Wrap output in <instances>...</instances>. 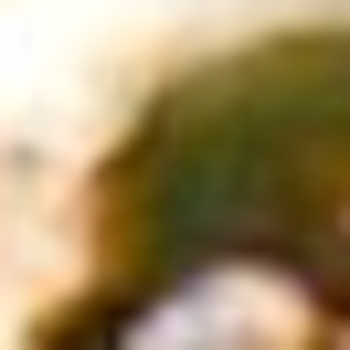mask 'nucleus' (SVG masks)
Segmentation results:
<instances>
[{
  "instance_id": "1",
  "label": "nucleus",
  "mask_w": 350,
  "mask_h": 350,
  "mask_svg": "<svg viewBox=\"0 0 350 350\" xmlns=\"http://www.w3.org/2000/svg\"><path fill=\"white\" fill-rule=\"evenodd\" d=\"M117 350H286V297L244 255H213L202 276H180Z\"/></svg>"
}]
</instances>
